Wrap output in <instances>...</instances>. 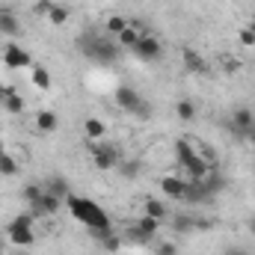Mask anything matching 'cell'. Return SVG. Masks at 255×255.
<instances>
[{"label": "cell", "instance_id": "obj_1", "mask_svg": "<svg viewBox=\"0 0 255 255\" xmlns=\"http://www.w3.org/2000/svg\"><path fill=\"white\" fill-rule=\"evenodd\" d=\"M65 208H68V214H71L77 223H83V226L89 229V235H92L95 241H101V238H107V235L113 232V223H110L107 211H104L98 202L71 193V196H65Z\"/></svg>", "mask_w": 255, "mask_h": 255}, {"label": "cell", "instance_id": "obj_2", "mask_svg": "<svg viewBox=\"0 0 255 255\" xmlns=\"http://www.w3.org/2000/svg\"><path fill=\"white\" fill-rule=\"evenodd\" d=\"M77 48H80V54L86 57V60H95V63H116L119 57H122V45L113 39V36H107V33H80V39H77Z\"/></svg>", "mask_w": 255, "mask_h": 255}, {"label": "cell", "instance_id": "obj_3", "mask_svg": "<svg viewBox=\"0 0 255 255\" xmlns=\"http://www.w3.org/2000/svg\"><path fill=\"white\" fill-rule=\"evenodd\" d=\"M175 160H178V172H181L187 181H202V178L214 169L208 160H202L190 145H187V139H184V136H181V139H175Z\"/></svg>", "mask_w": 255, "mask_h": 255}, {"label": "cell", "instance_id": "obj_4", "mask_svg": "<svg viewBox=\"0 0 255 255\" xmlns=\"http://www.w3.org/2000/svg\"><path fill=\"white\" fill-rule=\"evenodd\" d=\"M33 223H36V217H33L30 211H27V214H18V217L6 226V241H9L12 247H21V250L33 247V241H36Z\"/></svg>", "mask_w": 255, "mask_h": 255}, {"label": "cell", "instance_id": "obj_5", "mask_svg": "<svg viewBox=\"0 0 255 255\" xmlns=\"http://www.w3.org/2000/svg\"><path fill=\"white\" fill-rule=\"evenodd\" d=\"M116 104L125 110V113H130V116H136V119H151V104L136 92V89H130V86H119L116 89Z\"/></svg>", "mask_w": 255, "mask_h": 255}, {"label": "cell", "instance_id": "obj_6", "mask_svg": "<svg viewBox=\"0 0 255 255\" xmlns=\"http://www.w3.org/2000/svg\"><path fill=\"white\" fill-rule=\"evenodd\" d=\"M226 128H229V133L232 136H238V139H250L255 133V113L250 107H238L229 119H226Z\"/></svg>", "mask_w": 255, "mask_h": 255}, {"label": "cell", "instance_id": "obj_7", "mask_svg": "<svg viewBox=\"0 0 255 255\" xmlns=\"http://www.w3.org/2000/svg\"><path fill=\"white\" fill-rule=\"evenodd\" d=\"M89 154H92V163L98 166V169H113V166H119V160H122V154H119V145H113V142H89Z\"/></svg>", "mask_w": 255, "mask_h": 255}, {"label": "cell", "instance_id": "obj_8", "mask_svg": "<svg viewBox=\"0 0 255 255\" xmlns=\"http://www.w3.org/2000/svg\"><path fill=\"white\" fill-rule=\"evenodd\" d=\"M130 54L142 63H160L163 60V45L154 33H148V36H139V42L130 48Z\"/></svg>", "mask_w": 255, "mask_h": 255}, {"label": "cell", "instance_id": "obj_9", "mask_svg": "<svg viewBox=\"0 0 255 255\" xmlns=\"http://www.w3.org/2000/svg\"><path fill=\"white\" fill-rule=\"evenodd\" d=\"M3 63L9 65L12 71H21V68H27V71H30V68H33V57H30L24 48H18V45H12V42H9V45L3 48Z\"/></svg>", "mask_w": 255, "mask_h": 255}, {"label": "cell", "instance_id": "obj_10", "mask_svg": "<svg viewBox=\"0 0 255 255\" xmlns=\"http://www.w3.org/2000/svg\"><path fill=\"white\" fill-rule=\"evenodd\" d=\"M184 190H187V178L184 175H163L160 178V193L166 199H184Z\"/></svg>", "mask_w": 255, "mask_h": 255}, {"label": "cell", "instance_id": "obj_11", "mask_svg": "<svg viewBox=\"0 0 255 255\" xmlns=\"http://www.w3.org/2000/svg\"><path fill=\"white\" fill-rule=\"evenodd\" d=\"M0 33L3 36H21V21H18V15H15V9L12 6H0Z\"/></svg>", "mask_w": 255, "mask_h": 255}, {"label": "cell", "instance_id": "obj_12", "mask_svg": "<svg viewBox=\"0 0 255 255\" xmlns=\"http://www.w3.org/2000/svg\"><path fill=\"white\" fill-rule=\"evenodd\" d=\"M181 63L184 68L190 71V74H208V63L199 57V51H193V48H184L181 51Z\"/></svg>", "mask_w": 255, "mask_h": 255}, {"label": "cell", "instance_id": "obj_13", "mask_svg": "<svg viewBox=\"0 0 255 255\" xmlns=\"http://www.w3.org/2000/svg\"><path fill=\"white\" fill-rule=\"evenodd\" d=\"M142 214H148L151 220L163 223V220L169 217V208H166V202H163V199H151V196H148V199L142 202Z\"/></svg>", "mask_w": 255, "mask_h": 255}, {"label": "cell", "instance_id": "obj_14", "mask_svg": "<svg viewBox=\"0 0 255 255\" xmlns=\"http://www.w3.org/2000/svg\"><path fill=\"white\" fill-rule=\"evenodd\" d=\"M60 128V116L54 110H39L36 113V130L39 133H54Z\"/></svg>", "mask_w": 255, "mask_h": 255}, {"label": "cell", "instance_id": "obj_15", "mask_svg": "<svg viewBox=\"0 0 255 255\" xmlns=\"http://www.w3.org/2000/svg\"><path fill=\"white\" fill-rule=\"evenodd\" d=\"M83 133H86L89 142H101V139L107 136V125H104L98 116H89V119L83 122Z\"/></svg>", "mask_w": 255, "mask_h": 255}, {"label": "cell", "instance_id": "obj_16", "mask_svg": "<svg viewBox=\"0 0 255 255\" xmlns=\"http://www.w3.org/2000/svg\"><path fill=\"white\" fill-rule=\"evenodd\" d=\"M30 80H33V86H36V89H42V92H48V89H51V71H48L45 65L33 63V68H30Z\"/></svg>", "mask_w": 255, "mask_h": 255}, {"label": "cell", "instance_id": "obj_17", "mask_svg": "<svg viewBox=\"0 0 255 255\" xmlns=\"http://www.w3.org/2000/svg\"><path fill=\"white\" fill-rule=\"evenodd\" d=\"M45 190L54 193V196H60L63 202H65V196H71V190H68V181H65L63 175H54V178H48V181H45Z\"/></svg>", "mask_w": 255, "mask_h": 255}, {"label": "cell", "instance_id": "obj_18", "mask_svg": "<svg viewBox=\"0 0 255 255\" xmlns=\"http://www.w3.org/2000/svg\"><path fill=\"white\" fill-rule=\"evenodd\" d=\"M139 36H142V33H139L136 27H130V21H128V27L122 30V33H119V36H116V42H119V45H122L125 51H130V48H133V45L139 42Z\"/></svg>", "mask_w": 255, "mask_h": 255}, {"label": "cell", "instance_id": "obj_19", "mask_svg": "<svg viewBox=\"0 0 255 255\" xmlns=\"http://www.w3.org/2000/svg\"><path fill=\"white\" fill-rule=\"evenodd\" d=\"M125 241H128V244H136V247H148V244H154V238H148L145 232H139L133 223L125 229Z\"/></svg>", "mask_w": 255, "mask_h": 255}, {"label": "cell", "instance_id": "obj_20", "mask_svg": "<svg viewBox=\"0 0 255 255\" xmlns=\"http://www.w3.org/2000/svg\"><path fill=\"white\" fill-rule=\"evenodd\" d=\"M3 107H6V113H12V116H18V113H24V98L18 95V92H6L3 95Z\"/></svg>", "mask_w": 255, "mask_h": 255}, {"label": "cell", "instance_id": "obj_21", "mask_svg": "<svg viewBox=\"0 0 255 255\" xmlns=\"http://www.w3.org/2000/svg\"><path fill=\"white\" fill-rule=\"evenodd\" d=\"M175 116H178L181 122H193V119H196V104H193L190 98L175 101Z\"/></svg>", "mask_w": 255, "mask_h": 255}, {"label": "cell", "instance_id": "obj_22", "mask_svg": "<svg viewBox=\"0 0 255 255\" xmlns=\"http://www.w3.org/2000/svg\"><path fill=\"white\" fill-rule=\"evenodd\" d=\"M68 6H63V3H54L51 6V12H48V21L54 24V27H63V24H68Z\"/></svg>", "mask_w": 255, "mask_h": 255}, {"label": "cell", "instance_id": "obj_23", "mask_svg": "<svg viewBox=\"0 0 255 255\" xmlns=\"http://www.w3.org/2000/svg\"><path fill=\"white\" fill-rule=\"evenodd\" d=\"M133 226H136L139 232H145L148 238H157V229H160V223H157V220H151L148 214H142L139 220H133Z\"/></svg>", "mask_w": 255, "mask_h": 255}, {"label": "cell", "instance_id": "obj_24", "mask_svg": "<svg viewBox=\"0 0 255 255\" xmlns=\"http://www.w3.org/2000/svg\"><path fill=\"white\" fill-rule=\"evenodd\" d=\"M0 175L3 178H12V175H18V160L6 151V154H0Z\"/></svg>", "mask_w": 255, "mask_h": 255}, {"label": "cell", "instance_id": "obj_25", "mask_svg": "<svg viewBox=\"0 0 255 255\" xmlns=\"http://www.w3.org/2000/svg\"><path fill=\"white\" fill-rule=\"evenodd\" d=\"M45 196V184H27L24 187V202L33 208V205H39V199Z\"/></svg>", "mask_w": 255, "mask_h": 255}, {"label": "cell", "instance_id": "obj_26", "mask_svg": "<svg viewBox=\"0 0 255 255\" xmlns=\"http://www.w3.org/2000/svg\"><path fill=\"white\" fill-rule=\"evenodd\" d=\"M125 27H128V21H125V18H122V15H113V18H107V24H104V33L116 39V36H119V33L125 30Z\"/></svg>", "mask_w": 255, "mask_h": 255}, {"label": "cell", "instance_id": "obj_27", "mask_svg": "<svg viewBox=\"0 0 255 255\" xmlns=\"http://www.w3.org/2000/svg\"><path fill=\"white\" fill-rule=\"evenodd\" d=\"M139 172H142V163L139 160H125L122 163V178H128V181L139 178Z\"/></svg>", "mask_w": 255, "mask_h": 255}, {"label": "cell", "instance_id": "obj_28", "mask_svg": "<svg viewBox=\"0 0 255 255\" xmlns=\"http://www.w3.org/2000/svg\"><path fill=\"white\" fill-rule=\"evenodd\" d=\"M98 244L104 247V253H119V250H122V238H119V235H113V232H110L107 238H101Z\"/></svg>", "mask_w": 255, "mask_h": 255}, {"label": "cell", "instance_id": "obj_29", "mask_svg": "<svg viewBox=\"0 0 255 255\" xmlns=\"http://www.w3.org/2000/svg\"><path fill=\"white\" fill-rule=\"evenodd\" d=\"M154 255H178V247L172 241H157L154 244Z\"/></svg>", "mask_w": 255, "mask_h": 255}, {"label": "cell", "instance_id": "obj_30", "mask_svg": "<svg viewBox=\"0 0 255 255\" xmlns=\"http://www.w3.org/2000/svg\"><path fill=\"white\" fill-rule=\"evenodd\" d=\"M238 42H241L244 48H255V33H253V27H244V30L238 33Z\"/></svg>", "mask_w": 255, "mask_h": 255}, {"label": "cell", "instance_id": "obj_31", "mask_svg": "<svg viewBox=\"0 0 255 255\" xmlns=\"http://www.w3.org/2000/svg\"><path fill=\"white\" fill-rule=\"evenodd\" d=\"M51 6H54L51 0H36V3H33V12H36V15H42V18H48Z\"/></svg>", "mask_w": 255, "mask_h": 255}, {"label": "cell", "instance_id": "obj_32", "mask_svg": "<svg viewBox=\"0 0 255 255\" xmlns=\"http://www.w3.org/2000/svg\"><path fill=\"white\" fill-rule=\"evenodd\" d=\"M226 255H250V253H247V250H238V247H235V250H229Z\"/></svg>", "mask_w": 255, "mask_h": 255}, {"label": "cell", "instance_id": "obj_33", "mask_svg": "<svg viewBox=\"0 0 255 255\" xmlns=\"http://www.w3.org/2000/svg\"><path fill=\"white\" fill-rule=\"evenodd\" d=\"M0 154H6V142H3V136H0Z\"/></svg>", "mask_w": 255, "mask_h": 255}, {"label": "cell", "instance_id": "obj_34", "mask_svg": "<svg viewBox=\"0 0 255 255\" xmlns=\"http://www.w3.org/2000/svg\"><path fill=\"white\" fill-rule=\"evenodd\" d=\"M250 232H253V235H255V217H253V220H250Z\"/></svg>", "mask_w": 255, "mask_h": 255}, {"label": "cell", "instance_id": "obj_35", "mask_svg": "<svg viewBox=\"0 0 255 255\" xmlns=\"http://www.w3.org/2000/svg\"><path fill=\"white\" fill-rule=\"evenodd\" d=\"M3 250H6V241H3V238H0V255H3Z\"/></svg>", "mask_w": 255, "mask_h": 255}, {"label": "cell", "instance_id": "obj_36", "mask_svg": "<svg viewBox=\"0 0 255 255\" xmlns=\"http://www.w3.org/2000/svg\"><path fill=\"white\" fill-rule=\"evenodd\" d=\"M250 27H253V33H255V21H253V24H250Z\"/></svg>", "mask_w": 255, "mask_h": 255}, {"label": "cell", "instance_id": "obj_37", "mask_svg": "<svg viewBox=\"0 0 255 255\" xmlns=\"http://www.w3.org/2000/svg\"><path fill=\"white\" fill-rule=\"evenodd\" d=\"M250 139H253V142H255V133H253V136H250Z\"/></svg>", "mask_w": 255, "mask_h": 255}]
</instances>
